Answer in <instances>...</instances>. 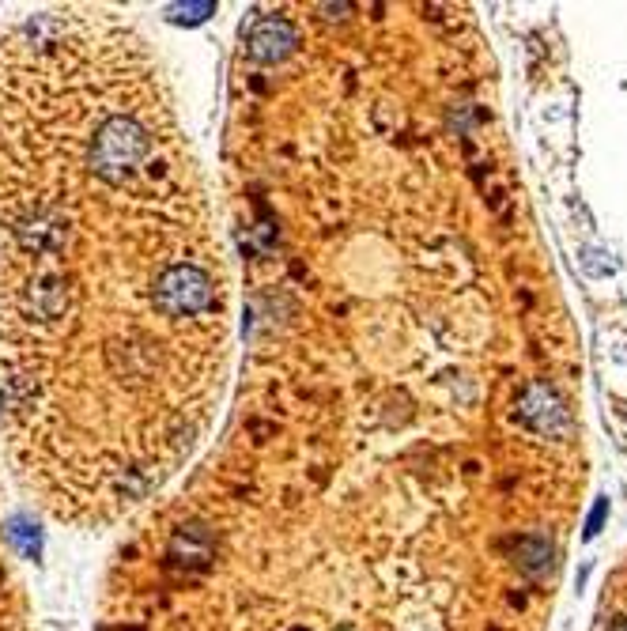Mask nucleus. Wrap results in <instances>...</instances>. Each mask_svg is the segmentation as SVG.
Listing matches in <instances>:
<instances>
[{
	"mask_svg": "<svg viewBox=\"0 0 627 631\" xmlns=\"http://www.w3.org/2000/svg\"><path fill=\"white\" fill-rule=\"evenodd\" d=\"M405 8L238 23L216 431L110 552L95 631H454L424 420V129Z\"/></svg>",
	"mask_w": 627,
	"mask_h": 631,
	"instance_id": "1",
	"label": "nucleus"
},
{
	"mask_svg": "<svg viewBox=\"0 0 627 631\" xmlns=\"http://www.w3.org/2000/svg\"><path fill=\"white\" fill-rule=\"evenodd\" d=\"M235 261L159 42L102 4L0 19V446L114 529L186 473L235 363Z\"/></svg>",
	"mask_w": 627,
	"mask_h": 631,
	"instance_id": "2",
	"label": "nucleus"
},
{
	"mask_svg": "<svg viewBox=\"0 0 627 631\" xmlns=\"http://www.w3.org/2000/svg\"><path fill=\"white\" fill-rule=\"evenodd\" d=\"M605 511H609V503H597L594 518H590V529H586V537H594L597 529H601V522H605Z\"/></svg>",
	"mask_w": 627,
	"mask_h": 631,
	"instance_id": "3",
	"label": "nucleus"
}]
</instances>
